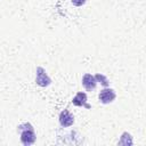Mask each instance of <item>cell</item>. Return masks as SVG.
I'll list each match as a JSON object with an SVG mask.
<instances>
[{
  "label": "cell",
  "instance_id": "7",
  "mask_svg": "<svg viewBox=\"0 0 146 146\" xmlns=\"http://www.w3.org/2000/svg\"><path fill=\"white\" fill-rule=\"evenodd\" d=\"M96 80H98V81H99L103 86H105V87H106V86H108V83H110V82H108V80H107L103 74H97V75H96Z\"/></svg>",
  "mask_w": 146,
  "mask_h": 146
},
{
  "label": "cell",
  "instance_id": "6",
  "mask_svg": "<svg viewBox=\"0 0 146 146\" xmlns=\"http://www.w3.org/2000/svg\"><path fill=\"white\" fill-rule=\"evenodd\" d=\"M72 103L75 106H86L87 108H89L90 106L87 104V95L84 92H79L75 95V97L73 98Z\"/></svg>",
  "mask_w": 146,
  "mask_h": 146
},
{
  "label": "cell",
  "instance_id": "8",
  "mask_svg": "<svg viewBox=\"0 0 146 146\" xmlns=\"http://www.w3.org/2000/svg\"><path fill=\"white\" fill-rule=\"evenodd\" d=\"M72 1V3L74 5V6H82V5H84V2H86V0H71Z\"/></svg>",
  "mask_w": 146,
  "mask_h": 146
},
{
  "label": "cell",
  "instance_id": "3",
  "mask_svg": "<svg viewBox=\"0 0 146 146\" xmlns=\"http://www.w3.org/2000/svg\"><path fill=\"white\" fill-rule=\"evenodd\" d=\"M82 84L83 87L88 90V91H91L96 88V84H97V80H96V76L91 75V74H84L83 78H82Z\"/></svg>",
  "mask_w": 146,
  "mask_h": 146
},
{
  "label": "cell",
  "instance_id": "2",
  "mask_svg": "<svg viewBox=\"0 0 146 146\" xmlns=\"http://www.w3.org/2000/svg\"><path fill=\"white\" fill-rule=\"evenodd\" d=\"M114 98H115V92H114V90H112L110 88H105L99 92V100L103 104L112 103L114 100Z\"/></svg>",
  "mask_w": 146,
  "mask_h": 146
},
{
  "label": "cell",
  "instance_id": "4",
  "mask_svg": "<svg viewBox=\"0 0 146 146\" xmlns=\"http://www.w3.org/2000/svg\"><path fill=\"white\" fill-rule=\"evenodd\" d=\"M36 83L41 87H46L50 83V79L48 78L42 67H38L36 70Z\"/></svg>",
  "mask_w": 146,
  "mask_h": 146
},
{
  "label": "cell",
  "instance_id": "1",
  "mask_svg": "<svg viewBox=\"0 0 146 146\" xmlns=\"http://www.w3.org/2000/svg\"><path fill=\"white\" fill-rule=\"evenodd\" d=\"M21 140L26 146H29V145H31V144H33L35 141V135H34L33 129H32L31 125H29V128L26 130L22 131V133H21Z\"/></svg>",
  "mask_w": 146,
  "mask_h": 146
},
{
  "label": "cell",
  "instance_id": "5",
  "mask_svg": "<svg viewBox=\"0 0 146 146\" xmlns=\"http://www.w3.org/2000/svg\"><path fill=\"white\" fill-rule=\"evenodd\" d=\"M59 122L63 127H70L73 124L74 122V117L71 115V113L67 110H64L63 112H60L59 114Z\"/></svg>",
  "mask_w": 146,
  "mask_h": 146
}]
</instances>
